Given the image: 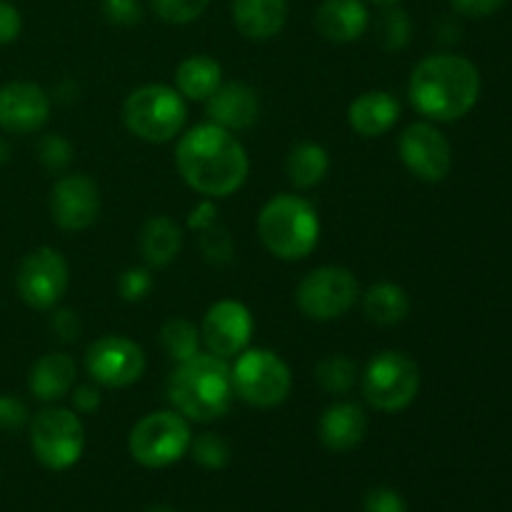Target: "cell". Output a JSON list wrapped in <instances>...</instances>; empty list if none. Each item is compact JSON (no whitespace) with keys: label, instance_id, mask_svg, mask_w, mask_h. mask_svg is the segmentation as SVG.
<instances>
[{"label":"cell","instance_id":"cell-24","mask_svg":"<svg viewBox=\"0 0 512 512\" xmlns=\"http://www.w3.org/2000/svg\"><path fill=\"white\" fill-rule=\"evenodd\" d=\"M223 83V68L210 55H190L175 70V90L185 100H208Z\"/></svg>","mask_w":512,"mask_h":512},{"label":"cell","instance_id":"cell-2","mask_svg":"<svg viewBox=\"0 0 512 512\" xmlns=\"http://www.w3.org/2000/svg\"><path fill=\"white\" fill-rule=\"evenodd\" d=\"M408 98L423 118L435 123H455L478 103L480 73L463 55H428L410 73Z\"/></svg>","mask_w":512,"mask_h":512},{"label":"cell","instance_id":"cell-9","mask_svg":"<svg viewBox=\"0 0 512 512\" xmlns=\"http://www.w3.org/2000/svg\"><path fill=\"white\" fill-rule=\"evenodd\" d=\"M30 448L40 465L63 473L70 470L85 450L83 420L68 408H45L30 420Z\"/></svg>","mask_w":512,"mask_h":512},{"label":"cell","instance_id":"cell-14","mask_svg":"<svg viewBox=\"0 0 512 512\" xmlns=\"http://www.w3.org/2000/svg\"><path fill=\"white\" fill-rule=\"evenodd\" d=\"M253 315L238 300H218L210 305L200 325V338H203L205 353H213L218 358H238L253 338Z\"/></svg>","mask_w":512,"mask_h":512},{"label":"cell","instance_id":"cell-22","mask_svg":"<svg viewBox=\"0 0 512 512\" xmlns=\"http://www.w3.org/2000/svg\"><path fill=\"white\" fill-rule=\"evenodd\" d=\"M75 375V360L68 353H48L30 368L28 390L43 403H55L70 395L75 388Z\"/></svg>","mask_w":512,"mask_h":512},{"label":"cell","instance_id":"cell-40","mask_svg":"<svg viewBox=\"0 0 512 512\" xmlns=\"http://www.w3.org/2000/svg\"><path fill=\"white\" fill-rule=\"evenodd\" d=\"M50 328L55 330V335H58L60 340L73 343L80 335V320L73 310H58V313H53V318H50Z\"/></svg>","mask_w":512,"mask_h":512},{"label":"cell","instance_id":"cell-6","mask_svg":"<svg viewBox=\"0 0 512 512\" xmlns=\"http://www.w3.org/2000/svg\"><path fill=\"white\" fill-rule=\"evenodd\" d=\"M193 433L178 410H155L140 418L128 435V450L143 468H168L188 455Z\"/></svg>","mask_w":512,"mask_h":512},{"label":"cell","instance_id":"cell-28","mask_svg":"<svg viewBox=\"0 0 512 512\" xmlns=\"http://www.w3.org/2000/svg\"><path fill=\"white\" fill-rule=\"evenodd\" d=\"M358 368L345 355H328L315 365V383L330 395H348L355 385Z\"/></svg>","mask_w":512,"mask_h":512},{"label":"cell","instance_id":"cell-16","mask_svg":"<svg viewBox=\"0 0 512 512\" xmlns=\"http://www.w3.org/2000/svg\"><path fill=\"white\" fill-rule=\"evenodd\" d=\"M50 118V95L40 85L15 80L0 88V128L5 133L28 135Z\"/></svg>","mask_w":512,"mask_h":512},{"label":"cell","instance_id":"cell-38","mask_svg":"<svg viewBox=\"0 0 512 512\" xmlns=\"http://www.w3.org/2000/svg\"><path fill=\"white\" fill-rule=\"evenodd\" d=\"M23 30V15L8 0H0V45L13 43Z\"/></svg>","mask_w":512,"mask_h":512},{"label":"cell","instance_id":"cell-4","mask_svg":"<svg viewBox=\"0 0 512 512\" xmlns=\"http://www.w3.org/2000/svg\"><path fill=\"white\" fill-rule=\"evenodd\" d=\"M258 235L265 250L278 260H288V263L305 260L318 248V210L300 195H275L260 210Z\"/></svg>","mask_w":512,"mask_h":512},{"label":"cell","instance_id":"cell-37","mask_svg":"<svg viewBox=\"0 0 512 512\" xmlns=\"http://www.w3.org/2000/svg\"><path fill=\"white\" fill-rule=\"evenodd\" d=\"M365 512H408V503L393 488H375L365 498Z\"/></svg>","mask_w":512,"mask_h":512},{"label":"cell","instance_id":"cell-11","mask_svg":"<svg viewBox=\"0 0 512 512\" xmlns=\"http://www.w3.org/2000/svg\"><path fill=\"white\" fill-rule=\"evenodd\" d=\"M70 283L68 260L55 248H35L20 260L15 288L25 305L50 310L63 300Z\"/></svg>","mask_w":512,"mask_h":512},{"label":"cell","instance_id":"cell-35","mask_svg":"<svg viewBox=\"0 0 512 512\" xmlns=\"http://www.w3.org/2000/svg\"><path fill=\"white\" fill-rule=\"evenodd\" d=\"M103 15L108 23L130 28L143 20V5L140 0H103Z\"/></svg>","mask_w":512,"mask_h":512},{"label":"cell","instance_id":"cell-17","mask_svg":"<svg viewBox=\"0 0 512 512\" xmlns=\"http://www.w3.org/2000/svg\"><path fill=\"white\" fill-rule=\"evenodd\" d=\"M205 113L210 123L230 130H248L260 115V100L250 85L245 83H220V88L205 100Z\"/></svg>","mask_w":512,"mask_h":512},{"label":"cell","instance_id":"cell-26","mask_svg":"<svg viewBox=\"0 0 512 512\" xmlns=\"http://www.w3.org/2000/svg\"><path fill=\"white\" fill-rule=\"evenodd\" d=\"M328 168V150L318 143H298L288 153V178L300 190H310L323 183Z\"/></svg>","mask_w":512,"mask_h":512},{"label":"cell","instance_id":"cell-19","mask_svg":"<svg viewBox=\"0 0 512 512\" xmlns=\"http://www.w3.org/2000/svg\"><path fill=\"white\" fill-rule=\"evenodd\" d=\"M370 13L363 0H323L315 10V30L330 43H353L363 38Z\"/></svg>","mask_w":512,"mask_h":512},{"label":"cell","instance_id":"cell-25","mask_svg":"<svg viewBox=\"0 0 512 512\" xmlns=\"http://www.w3.org/2000/svg\"><path fill=\"white\" fill-rule=\"evenodd\" d=\"M363 313L375 325H400L410 313V298L400 285L378 283L363 295Z\"/></svg>","mask_w":512,"mask_h":512},{"label":"cell","instance_id":"cell-32","mask_svg":"<svg viewBox=\"0 0 512 512\" xmlns=\"http://www.w3.org/2000/svg\"><path fill=\"white\" fill-rule=\"evenodd\" d=\"M38 153H40V163L45 165V170L50 173H60L70 165L73 160V148H70L68 140L63 135H45L38 145Z\"/></svg>","mask_w":512,"mask_h":512},{"label":"cell","instance_id":"cell-30","mask_svg":"<svg viewBox=\"0 0 512 512\" xmlns=\"http://www.w3.org/2000/svg\"><path fill=\"white\" fill-rule=\"evenodd\" d=\"M208 5L210 0H150V8L155 10V15L173 25L193 23L205 13Z\"/></svg>","mask_w":512,"mask_h":512},{"label":"cell","instance_id":"cell-13","mask_svg":"<svg viewBox=\"0 0 512 512\" xmlns=\"http://www.w3.org/2000/svg\"><path fill=\"white\" fill-rule=\"evenodd\" d=\"M398 153L405 168L423 183H440L453 168V148L433 123H413L398 140Z\"/></svg>","mask_w":512,"mask_h":512},{"label":"cell","instance_id":"cell-34","mask_svg":"<svg viewBox=\"0 0 512 512\" xmlns=\"http://www.w3.org/2000/svg\"><path fill=\"white\" fill-rule=\"evenodd\" d=\"M153 285V275L148 268H128L118 280L120 298L128 300V303H140V300L148 298Z\"/></svg>","mask_w":512,"mask_h":512},{"label":"cell","instance_id":"cell-7","mask_svg":"<svg viewBox=\"0 0 512 512\" xmlns=\"http://www.w3.org/2000/svg\"><path fill=\"white\" fill-rule=\"evenodd\" d=\"M230 375L235 395L253 408H275L293 388L288 363L265 348H245L230 365Z\"/></svg>","mask_w":512,"mask_h":512},{"label":"cell","instance_id":"cell-5","mask_svg":"<svg viewBox=\"0 0 512 512\" xmlns=\"http://www.w3.org/2000/svg\"><path fill=\"white\" fill-rule=\"evenodd\" d=\"M188 120L185 98L170 85H143L123 103V123L145 143H170Z\"/></svg>","mask_w":512,"mask_h":512},{"label":"cell","instance_id":"cell-21","mask_svg":"<svg viewBox=\"0 0 512 512\" xmlns=\"http://www.w3.org/2000/svg\"><path fill=\"white\" fill-rule=\"evenodd\" d=\"M233 23L248 40H270L288 23V0H233Z\"/></svg>","mask_w":512,"mask_h":512},{"label":"cell","instance_id":"cell-44","mask_svg":"<svg viewBox=\"0 0 512 512\" xmlns=\"http://www.w3.org/2000/svg\"><path fill=\"white\" fill-rule=\"evenodd\" d=\"M370 3H375V5H395V3H400V0H370Z\"/></svg>","mask_w":512,"mask_h":512},{"label":"cell","instance_id":"cell-8","mask_svg":"<svg viewBox=\"0 0 512 512\" xmlns=\"http://www.w3.org/2000/svg\"><path fill=\"white\" fill-rule=\"evenodd\" d=\"M420 393V368L408 353L383 350L373 355L363 373V395L380 413L410 408Z\"/></svg>","mask_w":512,"mask_h":512},{"label":"cell","instance_id":"cell-3","mask_svg":"<svg viewBox=\"0 0 512 512\" xmlns=\"http://www.w3.org/2000/svg\"><path fill=\"white\" fill-rule=\"evenodd\" d=\"M165 390L173 410L195 423L223 418L235 398L230 363L213 353H198L195 358L178 363Z\"/></svg>","mask_w":512,"mask_h":512},{"label":"cell","instance_id":"cell-15","mask_svg":"<svg viewBox=\"0 0 512 512\" xmlns=\"http://www.w3.org/2000/svg\"><path fill=\"white\" fill-rule=\"evenodd\" d=\"M100 215V190L85 173H70L55 180L50 190V218L68 233L88 230Z\"/></svg>","mask_w":512,"mask_h":512},{"label":"cell","instance_id":"cell-39","mask_svg":"<svg viewBox=\"0 0 512 512\" xmlns=\"http://www.w3.org/2000/svg\"><path fill=\"white\" fill-rule=\"evenodd\" d=\"M455 13L465 15V18H488V15L498 13L508 0H450Z\"/></svg>","mask_w":512,"mask_h":512},{"label":"cell","instance_id":"cell-27","mask_svg":"<svg viewBox=\"0 0 512 512\" xmlns=\"http://www.w3.org/2000/svg\"><path fill=\"white\" fill-rule=\"evenodd\" d=\"M160 345L173 363H185L200 353V330L183 318H170L160 330Z\"/></svg>","mask_w":512,"mask_h":512},{"label":"cell","instance_id":"cell-31","mask_svg":"<svg viewBox=\"0 0 512 512\" xmlns=\"http://www.w3.org/2000/svg\"><path fill=\"white\" fill-rule=\"evenodd\" d=\"M200 233V248H203L205 258L213 260V263H228L230 255H233V243H230V235L218 220H208L198 228Z\"/></svg>","mask_w":512,"mask_h":512},{"label":"cell","instance_id":"cell-41","mask_svg":"<svg viewBox=\"0 0 512 512\" xmlns=\"http://www.w3.org/2000/svg\"><path fill=\"white\" fill-rule=\"evenodd\" d=\"M70 398H73V408L78 413H95L100 408V390L93 385H75L70 390Z\"/></svg>","mask_w":512,"mask_h":512},{"label":"cell","instance_id":"cell-42","mask_svg":"<svg viewBox=\"0 0 512 512\" xmlns=\"http://www.w3.org/2000/svg\"><path fill=\"white\" fill-rule=\"evenodd\" d=\"M8 160V145H5V140H0V165Z\"/></svg>","mask_w":512,"mask_h":512},{"label":"cell","instance_id":"cell-36","mask_svg":"<svg viewBox=\"0 0 512 512\" xmlns=\"http://www.w3.org/2000/svg\"><path fill=\"white\" fill-rule=\"evenodd\" d=\"M30 423V410L28 405L23 403L15 395H0V430H13L25 428Z\"/></svg>","mask_w":512,"mask_h":512},{"label":"cell","instance_id":"cell-1","mask_svg":"<svg viewBox=\"0 0 512 512\" xmlns=\"http://www.w3.org/2000/svg\"><path fill=\"white\" fill-rule=\"evenodd\" d=\"M175 165L185 183L208 198H228L248 180L250 160L235 133L203 123L180 135Z\"/></svg>","mask_w":512,"mask_h":512},{"label":"cell","instance_id":"cell-18","mask_svg":"<svg viewBox=\"0 0 512 512\" xmlns=\"http://www.w3.org/2000/svg\"><path fill=\"white\" fill-rule=\"evenodd\" d=\"M368 433V415L358 403H333L318 420V438L330 453H348L358 448Z\"/></svg>","mask_w":512,"mask_h":512},{"label":"cell","instance_id":"cell-43","mask_svg":"<svg viewBox=\"0 0 512 512\" xmlns=\"http://www.w3.org/2000/svg\"><path fill=\"white\" fill-rule=\"evenodd\" d=\"M145 512H175V510L168 508V505H153V508H148Z\"/></svg>","mask_w":512,"mask_h":512},{"label":"cell","instance_id":"cell-12","mask_svg":"<svg viewBox=\"0 0 512 512\" xmlns=\"http://www.w3.org/2000/svg\"><path fill=\"white\" fill-rule=\"evenodd\" d=\"M85 370L103 388H128L145 373V353L125 335H103L85 350Z\"/></svg>","mask_w":512,"mask_h":512},{"label":"cell","instance_id":"cell-33","mask_svg":"<svg viewBox=\"0 0 512 512\" xmlns=\"http://www.w3.org/2000/svg\"><path fill=\"white\" fill-rule=\"evenodd\" d=\"M380 33H383L380 38H383L385 48L400 50L410 38L408 15H405L400 8H393V5H390V10L383 15V20H380Z\"/></svg>","mask_w":512,"mask_h":512},{"label":"cell","instance_id":"cell-20","mask_svg":"<svg viewBox=\"0 0 512 512\" xmlns=\"http://www.w3.org/2000/svg\"><path fill=\"white\" fill-rule=\"evenodd\" d=\"M400 100L388 90H368L348 108V123L360 138H380L400 118Z\"/></svg>","mask_w":512,"mask_h":512},{"label":"cell","instance_id":"cell-23","mask_svg":"<svg viewBox=\"0 0 512 512\" xmlns=\"http://www.w3.org/2000/svg\"><path fill=\"white\" fill-rule=\"evenodd\" d=\"M183 248V230L165 215H153L140 230V255L148 268H165Z\"/></svg>","mask_w":512,"mask_h":512},{"label":"cell","instance_id":"cell-29","mask_svg":"<svg viewBox=\"0 0 512 512\" xmlns=\"http://www.w3.org/2000/svg\"><path fill=\"white\" fill-rule=\"evenodd\" d=\"M188 453L193 455L195 463L205 470H220L230 463L228 443L215 433H203L198 435V438H193Z\"/></svg>","mask_w":512,"mask_h":512},{"label":"cell","instance_id":"cell-10","mask_svg":"<svg viewBox=\"0 0 512 512\" xmlns=\"http://www.w3.org/2000/svg\"><path fill=\"white\" fill-rule=\"evenodd\" d=\"M360 298V285L348 268L340 265H323L315 268L300 280L295 303L300 313L318 323L343 318Z\"/></svg>","mask_w":512,"mask_h":512}]
</instances>
